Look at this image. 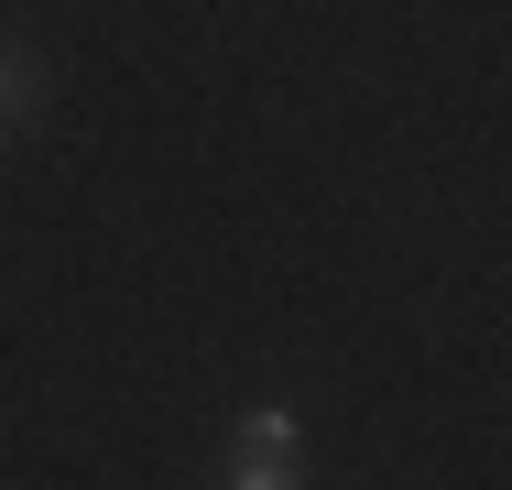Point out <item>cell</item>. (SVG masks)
Returning <instances> with one entry per match:
<instances>
[{"label":"cell","instance_id":"1","mask_svg":"<svg viewBox=\"0 0 512 490\" xmlns=\"http://www.w3.org/2000/svg\"><path fill=\"white\" fill-rule=\"evenodd\" d=\"M229 490H295V414L284 403H262L251 425H240V469Z\"/></svg>","mask_w":512,"mask_h":490},{"label":"cell","instance_id":"2","mask_svg":"<svg viewBox=\"0 0 512 490\" xmlns=\"http://www.w3.org/2000/svg\"><path fill=\"white\" fill-rule=\"evenodd\" d=\"M22 109H33V66H22V55H0V131H11Z\"/></svg>","mask_w":512,"mask_h":490}]
</instances>
